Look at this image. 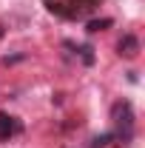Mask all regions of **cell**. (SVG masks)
<instances>
[{"instance_id": "1", "label": "cell", "mask_w": 145, "mask_h": 148, "mask_svg": "<svg viewBox=\"0 0 145 148\" xmlns=\"http://www.w3.org/2000/svg\"><path fill=\"white\" fill-rule=\"evenodd\" d=\"M46 9L63 20H83L103 3V0H43Z\"/></svg>"}, {"instance_id": "2", "label": "cell", "mask_w": 145, "mask_h": 148, "mask_svg": "<svg viewBox=\"0 0 145 148\" xmlns=\"http://www.w3.org/2000/svg\"><path fill=\"white\" fill-rule=\"evenodd\" d=\"M111 120H114V131H111L114 140L122 143V145H128V143L134 140V108H131V103H128V100L114 103Z\"/></svg>"}, {"instance_id": "3", "label": "cell", "mask_w": 145, "mask_h": 148, "mask_svg": "<svg viewBox=\"0 0 145 148\" xmlns=\"http://www.w3.org/2000/svg\"><path fill=\"white\" fill-rule=\"evenodd\" d=\"M23 134V123H20L17 117H12V114H6V111H0V140L3 143H9L12 137H17Z\"/></svg>"}, {"instance_id": "4", "label": "cell", "mask_w": 145, "mask_h": 148, "mask_svg": "<svg viewBox=\"0 0 145 148\" xmlns=\"http://www.w3.org/2000/svg\"><path fill=\"white\" fill-rule=\"evenodd\" d=\"M117 49H120L122 57H137L140 54V40H137L134 34H122V40L117 43Z\"/></svg>"}, {"instance_id": "5", "label": "cell", "mask_w": 145, "mask_h": 148, "mask_svg": "<svg viewBox=\"0 0 145 148\" xmlns=\"http://www.w3.org/2000/svg\"><path fill=\"white\" fill-rule=\"evenodd\" d=\"M105 26H111V20H108V17H103V20H91V23H88V32H91V34H94V32H103Z\"/></svg>"}, {"instance_id": "6", "label": "cell", "mask_w": 145, "mask_h": 148, "mask_svg": "<svg viewBox=\"0 0 145 148\" xmlns=\"http://www.w3.org/2000/svg\"><path fill=\"white\" fill-rule=\"evenodd\" d=\"M114 140V134H103V137H94V143H91V148H105Z\"/></svg>"}, {"instance_id": "7", "label": "cell", "mask_w": 145, "mask_h": 148, "mask_svg": "<svg viewBox=\"0 0 145 148\" xmlns=\"http://www.w3.org/2000/svg\"><path fill=\"white\" fill-rule=\"evenodd\" d=\"M80 54H83V63H85V66H91V63H94V54H91L88 46H83V49H80Z\"/></svg>"}]
</instances>
